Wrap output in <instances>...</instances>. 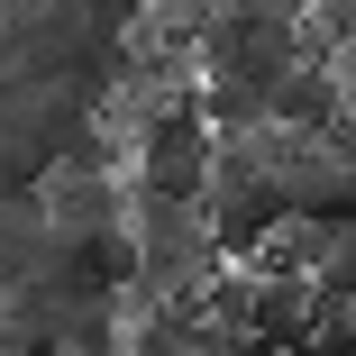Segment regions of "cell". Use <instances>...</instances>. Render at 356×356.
<instances>
[{"label": "cell", "instance_id": "7a4b0ae2", "mask_svg": "<svg viewBox=\"0 0 356 356\" xmlns=\"http://www.w3.org/2000/svg\"><path fill=\"white\" fill-rule=\"evenodd\" d=\"M46 220L64 247H92V238H119L137 220V192H119V174H83V165H55L46 174Z\"/></svg>", "mask_w": 356, "mask_h": 356}, {"label": "cell", "instance_id": "6da1fadb", "mask_svg": "<svg viewBox=\"0 0 356 356\" xmlns=\"http://www.w3.org/2000/svg\"><path fill=\"white\" fill-rule=\"evenodd\" d=\"M137 192H156V201H210V183H220V128H210L201 92H165L147 110V128H137Z\"/></svg>", "mask_w": 356, "mask_h": 356}, {"label": "cell", "instance_id": "3957f363", "mask_svg": "<svg viewBox=\"0 0 356 356\" xmlns=\"http://www.w3.org/2000/svg\"><path fill=\"white\" fill-rule=\"evenodd\" d=\"M347 110H356V101H347V83H338V64H329V55H311L302 74L274 92V128H293V137H338Z\"/></svg>", "mask_w": 356, "mask_h": 356}]
</instances>
